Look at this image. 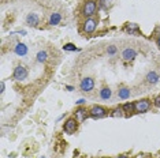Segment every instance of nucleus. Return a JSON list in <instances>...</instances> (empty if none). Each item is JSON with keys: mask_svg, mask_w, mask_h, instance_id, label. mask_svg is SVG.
Segmentation results:
<instances>
[{"mask_svg": "<svg viewBox=\"0 0 160 158\" xmlns=\"http://www.w3.org/2000/svg\"><path fill=\"white\" fill-rule=\"evenodd\" d=\"M97 7H99V4H97L96 0H85L82 8H81V14L85 18H92L96 14Z\"/></svg>", "mask_w": 160, "mask_h": 158, "instance_id": "obj_1", "label": "nucleus"}, {"mask_svg": "<svg viewBox=\"0 0 160 158\" xmlns=\"http://www.w3.org/2000/svg\"><path fill=\"white\" fill-rule=\"evenodd\" d=\"M89 115H90V117H93V119H103L108 115V111L101 105H93L92 108L89 109Z\"/></svg>", "mask_w": 160, "mask_h": 158, "instance_id": "obj_2", "label": "nucleus"}, {"mask_svg": "<svg viewBox=\"0 0 160 158\" xmlns=\"http://www.w3.org/2000/svg\"><path fill=\"white\" fill-rule=\"evenodd\" d=\"M151 106H152V104L148 98H141L134 102V109L137 113H147L149 109H151Z\"/></svg>", "mask_w": 160, "mask_h": 158, "instance_id": "obj_3", "label": "nucleus"}, {"mask_svg": "<svg viewBox=\"0 0 160 158\" xmlns=\"http://www.w3.org/2000/svg\"><path fill=\"white\" fill-rule=\"evenodd\" d=\"M27 75H29V72H27V68L25 66H22V64H19V66H16L15 68H14V72H12V79L14 81H25V79L27 78Z\"/></svg>", "mask_w": 160, "mask_h": 158, "instance_id": "obj_4", "label": "nucleus"}, {"mask_svg": "<svg viewBox=\"0 0 160 158\" xmlns=\"http://www.w3.org/2000/svg\"><path fill=\"white\" fill-rule=\"evenodd\" d=\"M77 128H78V121H77V119H75V117L67 119L64 121V124H63V131L66 134H68V135L74 134L75 131H77Z\"/></svg>", "mask_w": 160, "mask_h": 158, "instance_id": "obj_5", "label": "nucleus"}, {"mask_svg": "<svg viewBox=\"0 0 160 158\" xmlns=\"http://www.w3.org/2000/svg\"><path fill=\"white\" fill-rule=\"evenodd\" d=\"M96 27H97V19H96V18H93V16H92V18H86V19H85L82 29H83V33L90 34V33L95 32Z\"/></svg>", "mask_w": 160, "mask_h": 158, "instance_id": "obj_6", "label": "nucleus"}, {"mask_svg": "<svg viewBox=\"0 0 160 158\" xmlns=\"http://www.w3.org/2000/svg\"><path fill=\"white\" fill-rule=\"evenodd\" d=\"M79 89H81L83 93H89V91H92L93 89H95V81H93L92 78H89V77L83 78L82 81L79 82Z\"/></svg>", "mask_w": 160, "mask_h": 158, "instance_id": "obj_7", "label": "nucleus"}, {"mask_svg": "<svg viewBox=\"0 0 160 158\" xmlns=\"http://www.w3.org/2000/svg\"><path fill=\"white\" fill-rule=\"evenodd\" d=\"M74 117L77 119V121L78 123H82V121H85L88 117H90V115H89V111H86L85 108H78L77 111L74 112Z\"/></svg>", "mask_w": 160, "mask_h": 158, "instance_id": "obj_8", "label": "nucleus"}, {"mask_svg": "<svg viewBox=\"0 0 160 158\" xmlns=\"http://www.w3.org/2000/svg\"><path fill=\"white\" fill-rule=\"evenodd\" d=\"M135 57H137V52H135V49H133V48H126L122 52V59L125 61H133Z\"/></svg>", "mask_w": 160, "mask_h": 158, "instance_id": "obj_9", "label": "nucleus"}, {"mask_svg": "<svg viewBox=\"0 0 160 158\" xmlns=\"http://www.w3.org/2000/svg\"><path fill=\"white\" fill-rule=\"evenodd\" d=\"M26 23H27L29 26H33V27L39 26V23H40V16L37 15L36 12L27 14V16H26Z\"/></svg>", "mask_w": 160, "mask_h": 158, "instance_id": "obj_10", "label": "nucleus"}, {"mask_svg": "<svg viewBox=\"0 0 160 158\" xmlns=\"http://www.w3.org/2000/svg\"><path fill=\"white\" fill-rule=\"evenodd\" d=\"M159 74L156 72V71H149L147 74V77H145V81H147V83L149 85H156L159 82Z\"/></svg>", "mask_w": 160, "mask_h": 158, "instance_id": "obj_11", "label": "nucleus"}, {"mask_svg": "<svg viewBox=\"0 0 160 158\" xmlns=\"http://www.w3.org/2000/svg\"><path fill=\"white\" fill-rule=\"evenodd\" d=\"M27 46L25 45V44H22V42H18L15 45V48H14V52H15V55H18V56H26L27 55Z\"/></svg>", "mask_w": 160, "mask_h": 158, "instance_id": "obj_12", "label": "nucleus"}, {"mask_svg": "<svg viewBox=\"0 0 160 158\" xmlns=\"http://www.w3.org/2000/svg\"><path fill=\"white\" fill-rule=\"evenodd\" d=\"M62 22V15L60 12H52L51 16H49V20H48V25L51 26H56Z\"/></svg>", "mask_w": 160, "mask_h": 158, "instance_id": "obj_13", "label": "nucleus"}, {"mask_svg": "<svg viewBox=\"0 0 160 158\" xmlns=\"http://www.w3.org/2000/svg\"><path fill=\"white\" fill-rule=\"evenodd\" d=\"M118 95H119L120 99H127L130 98V89L129 87H119V90H118Z\"/></svg>", "mask_w": 160, "mask_h": 158, "instance_id": "obj_14", "label": "nucleus"}, {"mask_svg": "<svg viewBox=\"0 0 160 158\" xmlns=\"http://www.w3.org/2000/svg\"><path fill=\"white\" fill-rule=\"evenodd\" d=\"M99 95H100V98L101 99H110L111 98V95H112V90H111L110 87H103L101 90H100V93H99Z\"/></svg>", "mask_w": 160, "mask_h": 158, "instance_id": "obj_15", "label": "nucleus"}, {"mask_svg": "<svg viewBox=\"0 0 160 158\" xmlns=\"http://www.w3.org/2000/svg\"><path fill=\"white\" fill-rule=\"evenodd\" d=\"M110 116L111 117H123L125 116V112H123V109H122V106H119V108H115V109H112V111L110 112Z\"/></svg>", "mask_w": 160, "mask_h": 158, "instance_id": "obj_16", "label": "nucleus"}, {"mask_svg": "<svg viewBox=\"0 0 160 158\" xmlns=\"http://www.w3.org/2000/svg\"><path fill=\"white\" fill-rule=\"evenodd\" d=\"M126 32L130 33V34L138 33V32H140V27H138L137 23H127V25H126Z\"/></svg>", "mask_w": 160, "mask_h": 158, "instance_id": "obj_17", "label": "nucleus"}, {"mask_svg": "<svg viewBox=\"0 0 160 158\" xmlns=\"http://www.w3.org/2000/svg\"><path fill=\"white\" fill-rule=\"evenodd\" d=\"M36 59H37V61H39V63H45V61L48 60V53H47V50H40V52L37 53Z\"/></svg>", "mask_w": 160, "mask_h": 158, "instance_id": "obj_18", "label": "nucleus"}, {"mask_svg": "<svg viewBox=\"0 0 160 158\" xmlns=\"http://www.w3.org/2000/svg\"><path fill=\"white\" fill-rule=\"evenodd\" d=\"M122 109H123L125 113H133V112H135L134 102H126V104L122 105Z\"/></svg>", "mask_w": 160, "mask_h": 158, "instance_id": "obj_19", "label": "nucleus"}, {"mask_svg": "<svg viewBox=\"0 0 160 158\" xmlns=\"http://www.w3.org/2000/svg\"><path fill=\"white\" fill-rule=\"evenodd\" d=\"M63 50H66V52H75V50H79L77 46L74 45V44H64V46H63Z\"/></svg>", "mask_w": 160, "mask_h": 158, "instance_id": "obj_20", "label": "nucleus"}, {"mask_svg": "<svg viewBox=\"0 0 160 158\" xmlns=\"http://www.w3.org/2000/svg\"><path fill=\"white\" fill-rule=\"evenodd\" d=\"M110 6V0H100L99 2V7L100 8H107Z\"/></svg>", "mask_w": 160, "mask_h": 158, "instance_id": "obj_21", "label": "nucleus"}, {"mask_svg": "<svg viewBox=\"0 0 160 158\" xmlns=\"http://www.w3.org/2000/svg\"><path fill=\"white\" fill-rule=\"evenodd\" d=\"M116 46H114V45H111L108 46V49H107V52H108V55H115L116 53Z\"/></svg>", "mask_w": 160, "mask_h": 158, "instance_id": "obj_22", "label": "nucleus"}, {"mask_svg": "<svg viewBox=\"0 0 160 158\" xmlns=\"http://www.w3.org/2000/svg\"><path fill=\"white\" fill-rule=\"evenodd\" d=\"M153 105L156 108H160V95H158L155 99H153Z\"/></svg>", "mask_w": 160, "mask_h": 158, "instance_id": "obj_23", "label": "nucleus"}, {"mask_svg": "<svg viewBox=\"0 0 160 158\" xmlns=\"http://www.w3.org/2000/svg\"><path fill=\"white\" fill-rule=\"evenodd\" d=\"M0 89H2V90H0V93H2V94H3V93H4V90H6V85H4V82H0Z\"/></svg>", "mask_w": 160, "mask_h": 158, "instance_id": "obj_24", "label": "nucleus"}, {"mask_svg": "<svg viewBox=\"0 0 160 158\" xmlns=\"http://www.w3.org/2000/svg\"><path fill=\"white\" fill-rule=\"evenodd\" d=\"M77 104H78V105H82V104H85V99H83V98L78 99V101H77Z\"/></svg>", "mask_w": 160, "mask_h": 158, "instance_id": "obj_25", "label": "nucleus"}, {"mask_svg": "<svg viewBox=\"0 0 160 158\" xmlns=\"http://www.w3.org/2000/svg\"><path fill=\"white\" fill-rule=\"evenodd\" d=\"M156 44H158V46L160 48V36H158V38H156Z\"/></svg>", "mask_w": 160, "mask_h": 158, "instance_id": "obj_26", "label": "nucleus"}, {"mask_svg": "<svg viewBox=\"0 0 160 158\" xmlns=\"http://www.w3.org/2000/svg\"><path fill=\"white\" fill-rule=\"evenodd\" d=\"M66 89H67L68 91H73V90H74V87H73V86H66Z\"/></svg>", "mask_w": 160, "mask_h": 158, "instance_id": "obj_27", "label": "nucleus"}, {"mask_svg": "<svg viewBox=\"0 0 160 158\" xmlns=\"http://www.w3.org/2000/svg\"><path fill=\"white\" fill-rule=\"evenodd\" d=\"M118 158H129L126 154H120V156H118Z\"/></svg>", "mask_w": 160, "mask_h": 158, "instance_id": "obj_28", "label": "nucleus"}, {"mask_svg": "<svg viewBox=\"0 0 160 158\" xmlns=\"http://www.w3.org/2000/svg\"><path fill=\"white\" fill-rule=\"evenodd\" d=\"M41 158H45V157H41Z\"/></svg>", "mask_w": 160, "mask_h": 158, "instance_id": "obj_29", "label": "nucleus"}]
</instances>
